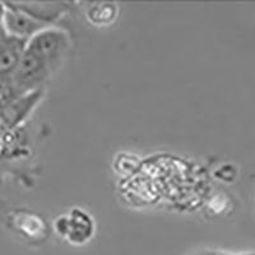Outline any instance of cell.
I'll list each match as a JSON object with an SVG mask.
<instances>
[{
  "instance_id": "ba28073f",
  "label": "cell",
  "mask_w": 255,
  "mask_h": 255,
  "mask_svg": "<svg viewBox=\"0 0 255 255\" xmlns=\"http://www.w3.org/2000/svg\"><path fill=\"white\" fill-rule=\"evenodd\" d=\"M22 93L18 91L12 76H0V109L14 101Z\"/></svg>"
},
{
  "instance_id": "3957f363",
  "label": "cell",
  "mask_w": 255,
  "mask_h": 255,
  "mask_svg": "<svg viewBox=\"0 0 255 255\" xmlns=\"http://www.w3.org/2000/svg\"><path fill=\"white\" fill-rule=\"evenodd\" d=\"M1 24H3V29L9 36L23 41H28L36 33L51 26L45 20L33 17L13 3L4 4Z\"/></svg>"
},
{
  "instance_id": "7a4b0ae2",
  "label": "cell",
  "mask_w": 255,
  "mask_h": 255,
  "mask_svg": "<svg viewBox=\"0 0 255 255\" xmlns=\"http://www.w3.org/2000/svg\"><path fill=\"white\" fill-rule=\"evenodd\" d=\"M51 69L42 59L24 50L12 74L13 82L22 95L33 91L42 90L41 86L49 78Z\"/></svg>"
},
{
  "instance_id": "8992f818",
  "label": "cell",
  "mask_w": 255,
  "mask_h": 255,
  "mask_svg": "<svg viewBox=\"0 0 255 255\" xmlns=\"http://www.w3.org/2000/svg\"><path fill=\"white\" fill-rule=\"evenodd\" d=\"M27 41L9 36L0 27V76H12L20 56L26 50Z\"/></svg>"
},
{
  "instance_id": "5b68a950",
  "label": "cell",
  "mask_w": 255,
  "mask_h": 255,
  "mask_svg": "<svg viewBox=\"0 0 255 255\" xmlns=\"http://www.w3.org/2000/svg\"><path fill=\"white\" fill-rule=\"evenodd\" d=\"M42 90L33 91V92L24 93L19 97L0 109V120L3 123L6 131L13 130L20 123H23L27 119V116L35 109L38 100L41 99Z\"/></svg>"
},
{
  "instance_id": "277c9868",
  "label": "cell",
  "mask_w": 255,
  "mask_h": 255,
  "mask_svg": "<svg viewBox=\"0 0 255 255\" xmlns=\"http://www.w3.org/2000/svg\"><path fill=\"white\" fill-rule=\"evenodd\" d=\"M55 230L61 238L72 245H84L95 232L93 221L86 212L73 209L68 216H61L55 221Z\"/></svg>"
},
{
  "instance_id": "6da1fadb",
  "label": "cell",
  "mask_w": 255,
  "mask_h": 255,
  "mask_svg": "<svg viewBox=\"0 0 255 255\" xmlns=\"http://www.w3.org/2000/svg\"><path fill=\"white\" fill-rule=\"evenodd\" d=\"M69 46V36L64 29L49 26L29 38L26 44V50L35 54L54 69L56 63L63 59Z\"/></svg>"
},
{
  "instance_id": "52a82bcc",
  "label": "cell",
  "mask_w": 255,
  "mask_h": 255,
  "mask_svg": "<svg viewBox=\"0 0 255 255\" xmlns=\"http://www.w3.org/2000/svg\"><path fill=\"white\" fill-rule=\"evenodd\" d=\"M116 15H118V8L113 3L93 4L87 12L88 19L97 26H105V24L111 23L114 22Z\"/></svg>"
}]
</instances>
